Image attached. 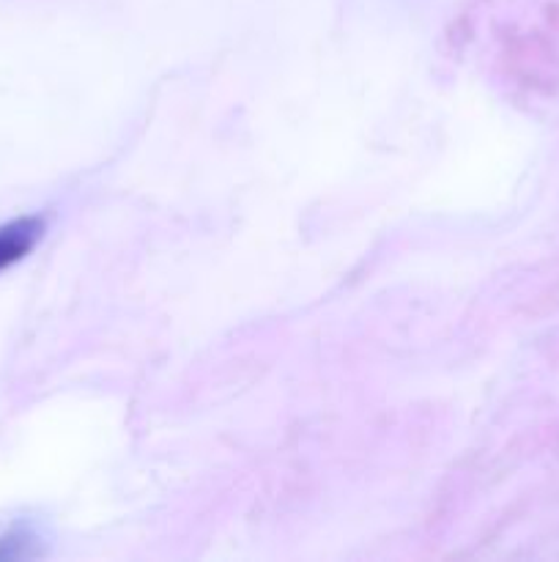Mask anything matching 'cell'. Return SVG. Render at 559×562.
<instances>
[{"label": "cell", "mask_w": 559, "mask_h": 562, "mask_svg": "<svg viewBox=\"0 0 559 562\" xmlns=\"http://www.w3.org/2000/svg\"><path fill=\"white\" fill-rule=\"evenodd\" d=\"M44 236V220L38 217H22L14 223L0 225V272L9 269L11 263L22 261L38 239Z\"/></svg>", "instance_id": "6da1fadb"}]
</instances>
